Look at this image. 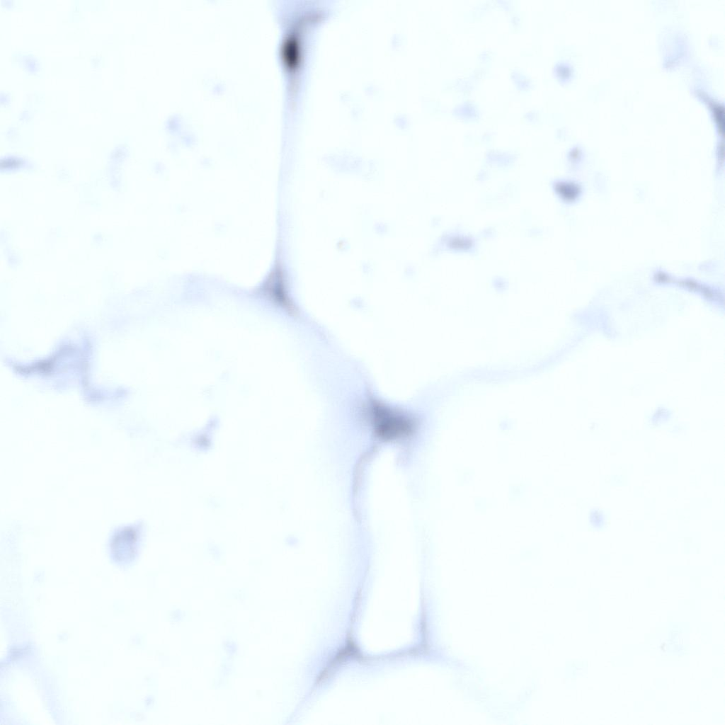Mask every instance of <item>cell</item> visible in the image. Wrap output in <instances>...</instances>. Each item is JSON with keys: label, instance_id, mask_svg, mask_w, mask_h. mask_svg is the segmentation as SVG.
Segmentation results:
<instances>
[{"label": "cell", "instance_id": "obj_1", "mask_svg": "<svg viewBox=\"0 0 725 725\" xmlns=\"http://www.w3.org/2000/svg\"><path fill=\"white\" fill-rule=\"evenodd\" d=\"M370 418L376 433L384 439L393 440L411 434L415 421L399 410L374 401L370 406Z\"/></svg>", "mask_w": 725, "mask_h": 725}, {"label": "cell", "instance_id": "obj_2", "mask_svg": "<svg viewBox=\"0 0 725 725\" xmlns=\"http://www.w3.org/2000/svg\"><path fill=\"white\" fill-rule=\"evenodd\" d=\"M256 292L273 304L290 312H295L288 293L286 275L280 263H275Z\"/></svg>", "mask_w": 725, "mask_h": 725}]
</instances>
